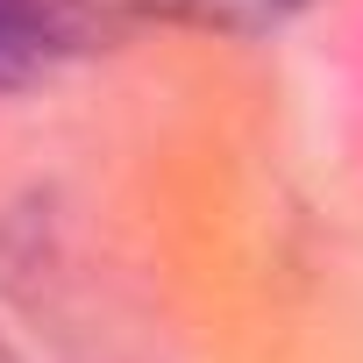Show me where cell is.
I'll return each mask as SVG.
<instances>
[{
  "label": "cell",
  "mask_w": 363,
  "mask_h": 363,
  "mask_svg": "<svg viewBox=\"0 0 363 363\" xmlns=\"http://www.w3.org/2000/svg\"><path fill=\"white\" fill-rule=\"evenodd\" d=\"M72 43H79L72 0H0V93L36 86Z\"/></svg>",
  "instance_id": "6da1fadb"
},
{
  "label": "cell",
  "mask_w": 363,
  "mask_h": 363,
  "mask_svg": "<svg viewBox=\"0 0 363 363\" xmlns=\"http://www.w3.org/2000/svg\"><path fill=\"white\" fill-rule=\"evenodd\" d=\"M128 8L164 15V22H193V29H221V36H257V29L292 22L306 0H128Z\"/></svg>",
  "instance_id": "7a4b0ae2"
}]
</instances>
